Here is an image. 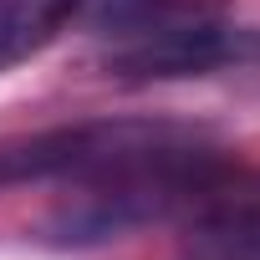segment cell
I'll use <instances>...</instances> for the list:
<instances>
[{
	"label": "cell",
	"mask_w": 260,
	"mask_h": 260,
	"mask_svg": "<svg viewBox=\"0 0 260 260\" xmlns=\"http://www.w3.org/2000/svg\"><path fill=\"white\" fill-rule=\"evenodd\" d=\"M214 169H219L214 143H199V148H174V153H153L138 164L92 174L82 179V194L51 209L41 235L51 245H102V240H122L127 230L179 219Z\"/></svg>",
	"instance_id": "obj_1"
},
{
	"label": "cell",
	"mask_w": 260,
	"mask_h": 260,
	"mask_svg": "<svg viewBox=\"0 0 260 260\" xmlns=\"http://www.w3.org/2000/svg\"><path fill=\"white\" fill-rule=\"evenodd\" d=\"M209 143L204 127L189 122H164V117H102V122H67V127H41V133H16L0 138V189L21 184H46V179H92L122 164H138L153 153L174 148H199Z\"/></svg>",
	"instance_id": "obj_2"
},
{
	"label": "cell",
	"mask_w": 260,
	"mask_h": 260,
	"mask_svg": "<svg viewBox=\"0 0 260 260\" xmlns=\"http://www.w3.org/2000/svg\"><path fill=\"white\" fill-rule=\"evenodd\" d=\"M260 61V31L230 26L209 16H169V11H138L127 16L122 41L107 51V72L133 82H169V77H204L219 67Z\"/></svg>",
	"instance_id": "obj_3"
},
{
	"label": "cell",
	"mask_w": 260,
	"mask_h": 260,
	"mask_svg": "<svg viewBox=\"0 0 260 260\" xmlns=\"http://www.w3.org/2000/svg\"><path fill=\"white\" fill-rule=\"evenodd\" d=\"M194 260H260V179L214 169L179 214Z\"/></svg>",
	"instance_id": "obj_4"
},
{
	"label": "cell",
	"mask_w": 260,
	"mask_h": 260,
	"mask_svg": "<svg viewBox=\"0 0 260 260\" xmlns=\"http://www.w3.org/2000/svg\"><path fill=\"white\" fill-rule=\"evenodd\" d=\"M82 0H0V67L36 56Z\"/></svg>",
	"instance_id": "obj_5"
}]
</instances>
